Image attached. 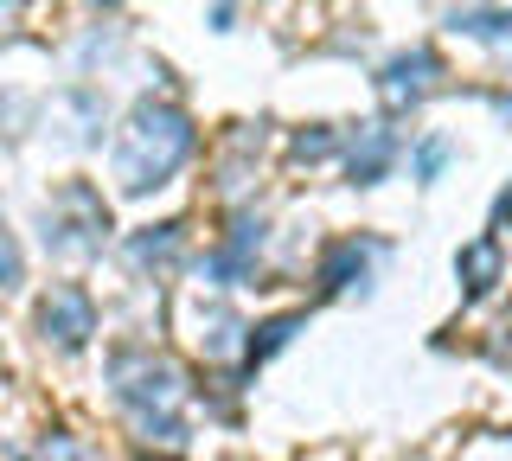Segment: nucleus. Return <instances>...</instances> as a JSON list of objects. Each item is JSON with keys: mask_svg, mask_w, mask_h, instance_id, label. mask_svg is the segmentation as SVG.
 Masks as SVG:
<instances>
[{"mask_svg": "<svg viewBox=\"0 0 512 461\" xmlns=\"http://www.w3.org/2000/svg\"><path fill=\"white\" fill-rule=\"evenodd\" d=\"M378 257H384V244H372V237H346V244H333L327 263H320V282H327V295L365 289V276H372Z\"/></svg>", "mask_w": 512, "mask_h": 461, "instance_id": "5", "label": "nucleus"}, {"mask_svg": "<svg viewBox=\"0 0 512 461\" xmlns=\"http://www.w3.org/2000/svg\"><path fill=\"white\" fill-rule=\"evenodd\" d=\"M39 327H45V340H58L64 353H77V346L96 333V308H90V295L77 289V282H58L52 295L39 301Z\"/></svg>", "mask_w": 512, "mask_h": 461, "instance_id": "4", "label": "nucleus"}, {"mask_svg": "<svg viewBox=\"0 0 512 461\" xmlns=\"http://www.w3.org/2000/svg\"><path fill=\"white\" fill-rule=\"evenodd\" d=\"M186 250V237H180V225H154V231H141V237H128V263H141V269H167L173 257Z\"/></svg>", "mask_w": 512, "mask_h": 461, "instance_id": "7", "label": "nucleus"}, {"mask_svg": "<svg viewBox=\"0 0 512 461\" xmlns=\"http://www.w3.org/2000/svg\"><path fill=\"white\" fill-rule=\"evenodd\" d=\"M455 269H461V282H468V295H487L493 282H500V244H493V237H480V244H468L455 257Z\"/></svg>", "mask_w": 512, "mask_h": 461, "instance_id": "8", "label": "nucleus"}, {"mask_svg": "<svg viewBox=\"0 0 512 461\" xmlns=\"http://www.w3.org/2000/svg\"><path fill=\"white\" fill-rule=\"evenodd\" d=\"M487 45L500 52V65H512V13H500V20L487 26Z\"/></svg>", "mask_w": 512, "mask_h": 461, "instance_id": "12", "label": "nucleus"}, {"mask_svg": "<svg viewBox=\"0 0 512 461\" xmlns=\"http://www.w3.org/2000/svg\"><path fill=\"white\" fill-rule=\"evenodd\" d=\"M500 212H506V218H512V193H506V199H500Z\"/></svg>", "mask_w": 512, "mask_h": 461, "instance_id": "13", "label": "nucleus"}, {"mask_svg": "<svg viewBox=\"0 0 512 461\" xmlns=\"http://www.w3.org/2000/svg\"><path fill=\"white\" fill-rule=\"evenodd\" d=\"M186 154H192V122L180 109H167V103H141L116 135V186L122 193L167 186Z\"/></svg>", "mask_w": 512, "mask_h": 461, "instance_id": "1", "label": "nucleus"}, {"mask_svg": "<svg viewBox=\"0 0 512 461\" xmlns=\"http://www.w3.org/2000/svg\"><path fill=\"white\" fill-rule=\"evenodd\" d=\"M340 148V135L333 129H314V135H295V161H320V154Z\"/></svg>", "mask_w": 512, "mask_h": 461, "instance_id": "10", "label": "nucleus"}, {"mask_svg": "<svg viewBox=\"0 0 512 461\" xmlns=\"http://www.w3.org/2000/svg\"><path fill=\"white\" fill-rule=\"evenodd\" d=\"M103 7H116V0H103Z\"/></svg>", "mask_w": 512, "mask_h": 461, "instance_id": "14", "label": "nucleus"}, {"mask_svg": "<svg viewBox=\"0 0 512 461\" xmlns=\"http://www.w3.org/2000/svg\"><path fill=\"white\" fill-rule=\"evenodd\" d=\"M442 161H448V141H442V135H436V141H423V148H416V180H436Z\"/></svg>", "mask_w": 512, "mask_h": 461, "instance_id": "11", "label": "nucleus"}, {"mask_svg": "<svg viewBox=\"0 0 512 461\" xmlns=\"http://www.w3.org/2000/svg\"><path fill=\"white\" fill-rule=\"evenodd\" d=\"M391 154H397V135L391 129H365L359 141H352V180L359 186H372V180H384V167H391Z\"/></svg>", "mask_w": 512, "mask_h": 461, "instance_id": "6", "label": "nucleus"}, {"mask_svg": "<svg viewBox=\"0 0 512 461\" xmlns=\"http://www.w3.org/2000/svg\"><path fill=\"white\" fill-rule=\"evenodd\" d=\"M436 77H442V65H436V52L429 45H416V52H404V58H391V65L378 71V103L391 109V116H404V109H416L436 90Z\"/></svg>", "mask_w": 512, "mask_h": 461, "instance_id": "3", "label": "nucleus"}, {"mask_svg": "<svg viewBox=\"0 0 512 461\" xmlns=\"http://www.w3.org/2000/svg\"><path fill=\"white\" fill-rule=\"evenodd\" d=\"M103 231H109V212H103V199H96L84 180H71L52 199V212H45V244H58L64 257H90V250H103Z\"/></svg>", "mask_w": 512, "mask_h": 461, "instance_id": "2", "label": "nucleus"}, {"mask_svg": "<svg viewBox=\"0 0 512 461\" xmlns=\"http://www.w3.org/2000/svg\"><path fill=\"white\" fill-rule=\"evenodd\" d=\"M295 333H301V314H276V321H263V327L250 333V365H263L269 353H282Z\"/></svg>", "mask_w": 512, "mask_h": 461, "instance_id": "9", "label": "nucleus"}]
</instances>
